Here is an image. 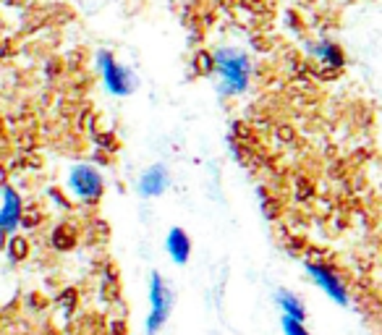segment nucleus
Returning <instances> with one entry per match:
<instances>
[{"label": "nucleus", "mask_w": 382, "mask_h": 335, "mask_svg": "<svg viewBox=\"0 0 382 335\" xmlns=\"http://www.w3.org/2000/svg\"><path fill=\"white\" fill-rule=\"evenodd\" d=\"M69 189L81 202H97L105 194L103 173L92 165H74L69 173Z\"/></svg>", "instance_id": "4"}, {"label": "nucleus", "mask_w": 382, "mask_h": 335, "mask_svg": "<svg viewBox=\"0 0 382 335\" xmlns=\"http://www.w3.org/2000/svg\"><path fill=\"white\" fill-rule=\"evenodd\" d=\"M8 257L13 259V262L29 257V241H26L24 236H11L8 239Z\"/></svg>", "instance_id": "12"}, {"label": "nucleus", "mask_w": 382, "mask_h": 335, "mask_svg": "<svg viewBox=\"0 0 382 335\" xmlns=\"http://www.w3.org/2000/svg\"><path fill=\"white\" fill-rule=\"evenodd\" d=\"M194 66L199 71L202 76H209V74H215V52H197V58H194Z\"/></svg>", "instance_id": "13"}, {"label": "nucleus", "mask_w": 382, "mask_h": 335, "mask_svg": "<svg viewBox=\"0 0 382 335\" xmlns=\"http://www.w3.org/2000/svg\"><path fill=\"white\" fill-rule=\"evenodd\" d=\"M280 325H283V333L286 335H312L306 330V325L301 319H294V317H283L280 319Z\"/></svg>", "instance_id": "14"}, {"label": "nucleus", "mask_w": 382, "mask_h": 335, "mask_svg": "<svg viewBox=\"0 0 382 335\" xmlns=\"http://www.w3.org/2000/svg\"><path fill=\"white\" fill-rule=\"evenodd\" d=\"M74 244H76V231H74L71 225H58L55 233H52V246L66 251V249H71Z\"/></svg>", "instance_id": "11"}, {"label": "nucleus", "mask_w": 382, "mask_h": 335, "mask_svg": "<svg viewBox=\"0 0 382 335\" xmlns=\"http://www.w3.org/2000/svg\"><path fill=\"white\" fill-rule=\"evenodd\" d=\"M275 301H278V307H280V312H283V317H294V319H301V322L306 319L304 301L299 299L296 293L283 291V288H280L278 296H275Z\"/></svg>", "instance_id": "9"}, {"label": "nucleus", "mask_w": 382, "mask_h": 335, "mask_svg": "<svg viewBox=\"0 0 382 335\" xmlns=\"http://www.w3.org/2000/svg\"><path fill=\"white\" fill-rule=\"evenodd\" d=\"M215 71L220 74V92L223 95H241L249 89L252 58L238 47H220L215 52Z\"/></svg>", "instance_id": "1"}, {"label": "nucleus", "mask_w": 382, "mask_h": 335, "mask_svg": "<svg viewBox=\"0 0 382 335\" xmlns=\"http://www.w3.org/2000/svg\"><path fill=\"white\" fill-rule=\"evenodd\" d=\"M97 66H100V74H103V84L105 89L115 97H126L137 89V76L134 71L121 66L118 60L113 58V52H97Z\"/></svg>", "instance_id": "2"}, {"label": "nucleus", "mask_w": 382, "mask_h": 335, "mask_svg": "<svg viewBox=\"0 0 382 335\" xmlns=\"http://www.w3.org/2000/svg\"><path fill=\"white\" fill-rule=\"evenodd\" d=\"M149 304H152V312L147 317V335H157L160 327L166 325L168 317H170V307H173V296H170V288L163 280V276H152L149 278Z\"/></svg>", "instance_id": "3"}, {"label": "nucleus", "mask_w": 382, "mask_h": 335, "mask_svg": "<svg viewBox=\"0 0 382 335\" xmlns=\"http://www.w3.org/2000/svg\"><path fill=\"white\" fill-rule=\"evenodd\" d=\"M306 273L314 283L320 285L322 293H328V299H332L340 307H348V288L343 283V278L332 270L330 265H322V262H306Z\"/></svg>", "instance_id": "5"}, {"label": "nucleus", "mask_w": 382, "mask_h": 335, "mask_svg": "<svg viewBox=\"0 0 382 335\" xmlns=\"http://www.w3.org/2000/svg\"><path fill=\"white\" fill-rule=\"evenodd\" d=\"M166 249L175 265H186V262H189L191 239L186 236L183 228H170V233H168V239H166Z\"/></svg>", "instance_id": "8"}, {"label": "nucleus", "mask_w": 382, "mask_h": 335, "mask_svg": "<svg viewBox=\"0 0 382 335\" xmlns=\"http://www.w3.org/2000/svg\"><path fill=\"white\" fill-rule=\"evenodd\" d=\"M21 217H24V202L16 191L6 186L3 189V205H0V241H3V236H11L16 231Z\"/></svg>", "instance_id": "6"}, {"label": "nucleus", "mask_w": 382, "mask_h": 335, "mask_svg": "<svg viewBox=\"0 0 382 335\" xmlns=\"http://www.w3.org/2000/svg\"><path fill=\"white\" fill-rule=\"evenodd\" d=\"M168 168L166 165H152L141 173L139 178V194L141 197H160L168 189Z\"/></svg>", "instance_id": "7"}, {"label": "nucleus", "mask_w": 382, "mask_h": 335, "mask_svg": "<svg viewBox=\"0 0 382 335\" xmlns=\"http://www.w3.org/2000/svg\"><path fill=\"white\" fill-rule=\"evenodd\" d=\"M309 50H312L314 55L322 60V63H328V66H335V69H338V66H343V60H346V58H343V50H340L338 45L328 42V40H322V42L312 45Z\"/></svg>", "instance_id": "10"}]
</instances>
